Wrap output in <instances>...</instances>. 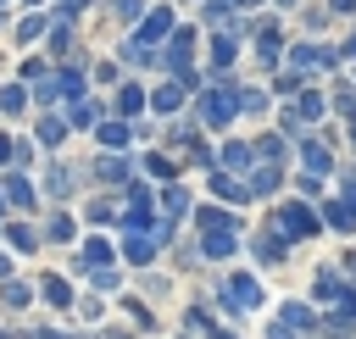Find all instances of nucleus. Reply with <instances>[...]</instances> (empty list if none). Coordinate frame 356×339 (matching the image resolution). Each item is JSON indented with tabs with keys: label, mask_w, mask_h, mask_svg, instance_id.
Here are the masks:
<instances>
[{
	"label": "nucleus",
	"mask_w": 356,
	"mask_h": 339,
	"mask_svg": "<svg viewBox=\"0 0 356 339\" xmlns=\"http://www.w3.org/2000/svg\"><path fill=\"white\" fill-rule=\"evenodd\" d=\"M278 233H284V239H295V233H317V217H312L306 206L289 200V206H278Z\"/></svg>",
	"instance_id": "nucleus-1"
},
{
	"label": "nucleus",
	"mask_w": 356,
	"mask_h": 339,
	"mask_svg": "<svg viewBox=\"0 0 356 339\" xmlns=\"http://www.w3.org/2000/svg\"><path fill=\"white\" fill-rule=\"evenodd\" d=\"M222 289H228V300H234V311H250V306H261V289H256V283H250L245 272H234V278H228Z\"/></svg>",
	"instance_id": "nucleus-2"
},
{
	"label": "nucleus",
	"mask_w": 356,
	"mask_h": 339,
	"mask_svg": "<svg viewBox=\"0 0 356 339\" xmlns=\"http://www.w3.org/2000/svg\"><path fill=\"white\" fill-rule=\"evenodd\" d=\"M250 250H256V261H267V267H273V261H284V233H256V239H250Z\"/></svg>",
	"instance_id": "nucleus-3"
},
{
	"label": "nucleus",
	"mask_w": 356,
	"mask_h": 339,
	"mask_svg": "<svg viewBox=\"0 0 356 339\" xmlns=\"http://www.w3.org/2000/svg\"><path fill=\"white\" fill-rule=\"evenodd\" d=\"M234 117V94H206V122H228Z\"/></svg>",
	"instance_id": "nucleus-4"
},
{
	"label": "nucleus",
	"mask_w": 356,
	"mask_h": 339,
	"mask_svg": "<svg viewBox=\"0 0 356 339\" xmlns=\"http://www.w3.org/2000/svg\"><path fill=\"white\" fill-rule=\"evenodd\" d=\"M33 133H39V144H61V139H67V122H61V117H39Z\"/></svg>",
	"instance_id": "nucleus-5"
},
{
	"label": "nucleus",
	"mask_w": 356,
	"mask_h": 339,
	"mask_svg": "<svg viewBox=\"0 0 356 339\" xmlns=\"http://www.w3.org/2000/svg\"><path fill=\"white\" fill-rule=\"evenodd\" d=\"M167 22H172L167 11H150V17H145V28H139V39H145V44H156V39L167 33Z\"/></svg>",
	"instance_id": "nucleus-6"
},
{
	"label": "nucleus",
	"mask_w": 356,
	"mask_h": 339,
	"mask_svg": "<svg viewBox=\"0 0 356 339\" xmlns=\"http://www.w3.org/2000/svg\"><path fill=\"white\" fill-rule=\"evenodd\" d=\"M106 261H111V245L106 239H89L83 245V267H106Z\"/></svg>",
	"instance_id": "nucleus-7"
},
{
	"label": "nucleus",
	"mask_w": 356,
	"mask_h": 339,
	"mask_svg": "<svg viewBox=\"0 0 356 339\" xmlns=\"http://www.w3.org/2000/svg\"><path fill=\"white\" fill-rule=\"evenodd\" d=\"M39 295H44V300H56V306H67V300H72L67 278H44V283H39Z\"/></svg>",
	"instance_id": "nucleus-8"
},
{
	"label": "nucleus",
	"mask_w": 356,
	"mask_h": 339,
	"mask_svg": "<svg viewBox=\"0 0 356 339\" xmlns=\"http://www.w3.org/2000/svg\"><path fill=\"white\" fill-rule=\"evenodd\" d=\"M95 178H100V183H117V178H122V161H117V156H100V161H95Z\"/></svg>",
	"instance_id": "nucleus-9"
},
{
	"label": "nucleus",
	"mask_w": 356,
	"mask_h": 339,
	"mask_svg": "<svg viewBox=\"0 0 356 339\" xmlns=\"http://www.w3.org/2000/svg\"><path fill=\"white\" fill-rule=\"evenodd\" d=\"M228 250H234V233H228V228H222V233H206V256H211V261L228 256Z\"/></svg>",
	"instance_id": "nucleus-10"
},
{
	"label": "nucleus",
	"mask_w": 356,
	"mask_h": 339,
	"mask_svg": "<svg viewBox=\"0 0 356 339\" xmlns=\"http://www.w3.org/2000/svg\"><path fill=\"white\" fill-rule=\"evenodd\" d=\"M100 144H111V150L128 144V122H106V128H100Z\"/></svg>",
	"instance_id": "nucleus-11"
},
{
	"label": "nucleus",
	"mask_w": 356,
	"mask_h": 339,
	"mask_svg": "<svg viewBox=\"0 0 356 339\" xmlns=\"http://www.w3.org/2000/svg\"><path fill=\"white\" fill-rule=\"evenodd\" d=\"M6 195H11L17 206H33V189H28V178H6Z\"/></svg>",
	"instance_id": "nucleus-12"
},
{
	"label": "nucleus",
	"mask_w": 356,
	"mask_h": 339,
	"mask_svg": "<svg viewBox=\"0 0 356 339\" xmlns=\"http://www.w3.org/2000/svg\"><path fill=\"white\" fill-rule=\"evenodd\" d=\"M145 167H150V178H172V172H178L172 156H145Z\"/></svg>",
	"instance_id": "nucleus-13"
},
{
	"label": "nucleus",
	"mask_w": 356,
	"mask_h": 339,
	"mask_svg": "<svg viewBox=\"0 0 356 339\" xmlns=\"http://www.w3.org/2000/svg\"><path fill=\"white\" fill-rule=\"evenodd\" d=\"M150 250H156V239H145V233H139V239H128V261H134V267H139Z\"/></svg>",
	"instance_id": "nucleus-14"
},
{
	"label": "nucleus",
	"mask_w": 356,
	"mask_h": 339,
	"mask_svg": "<svg viewBox=\"0 0 356 339\" xmlns=\"http://www.w3.org/2000/svg\"><path fill=\"white\" fill-rule=\"evenodd\" d=\"M39 33H44V17H22V28H17V39L28 44V39H39Z\"/></svg>",
	"instance_id": "nucleus-15"
},
{
	"label": "nucleus",
	"mask_w": 356,
	"mask_h": 339,
	"mask_svg": "<svg viewBox=\"0 0 356 339\" xmlns=\"http://www.w3.org/2000/svg\"><path fill=\"white\" fill-rule=\"evenodd\" d=\"M211 61L228 67V61H234V39H217V44H211Z\"/></svg>",
	"instance_id": "nucleus-16"
},
{
	"label": "nucleus",
	"mask_w": 356,
	"mask_h": 339,
	"mask_svg": "<svg viewBox=\"0 0 356 339\" xmlns=\"http://www.w3.org/2000/svg\"><path fill=\"white\" fill-rule=\"evenodd\" d=\"M117 106H122V111H139V106H145V89H122Z\"/></svg>",
	"instance_id": "nucleus-17"
},
{
	"label": "nucleus",
	"mask_w": 356,
	"mask_h": 339,
	"mask_svg": "<svg viewBox=\"0 0 356 339\" xmlns=\"http://www.w3.org/2000/svg\"><path fill=\"white\" fill-rule=\"evenodd\" d=\"M44 233H50V239H72V217H50Z\"/></svg>",
	"instance_id": "nucleus-18"
},
{
	"label": "nucleus",
	"mask_w": 356,
	"mask_h": 339,
	"mask_svg": "<svg viewBox=\"0 0 356 339\" xmlns=\"http://www.w3.org/2000/svg\"><path fill=\"white\" fill-rule=\"evenodd\" d=\"M122 306H128V317H134V322H139V328H156V317H150V311H145V306H139V300H122Z\"/></svg>",
	"instance_id": "nucleus-19"
},
{
	"label": "nucleus",
	"mask_w": 356,
	"mask_h": 339,
	"mask_svg": "<svg viewBox=\"0 0 356 339\" xmlns=\"http://www.w3.org/2000/svg\"><path fill=\"white\" fill-rule=\"evenodd\" d=\"M0 111H22V89H0Z\"/></svg>",
	"instance_id": "nucleus-20"
},
{
	"label": "nucleus",
	"mask_w": 356,
	"mask_h": 339,
	"mask_svg": "<svg viewBox=\"0 0 356 339\" xmlns=\"http://www.w3.org/2000/svg\"><path fill=\"white\" fill-rule=\"evenodd\" d=\"M323 111V94H300V117H317Z\"/></svg>",
	"instance_id": "nucleus-21"
},
{
	"label": "nucleus",
	"mask_w": 356,
	"mask_h": 339,
	"mask_svg": "<svg viewBox=\"0 0 356 339\" xmlns=\"http://www.w3.org/2000/svg\"><path fill=\"white\" fill-rule=\"evenodd\" d=\"M11 245H17V250H33V233H28L22 222H17V228H11Z\"/></svg>",
	"instance_id": "nucleus-22"
},
{
	"label": "nucleus",
	"mask_w": 356,
	"mask_h": 339,
	"mask_svg": "<svg viewBox=\"0 0 356 339\" xmlns=\"http://www.w3.org/2000/svg\"><path fill=\"white\" fill-rule=\"evenodd\" d=\"M0 295H6V306H22V300H28V289H22V283H6Z\"/></svg>",
	"instance_id": "nucleus-23"
},
{
	"label": "nucleus",
	"mask_w": 356,
	"mask_h": 339,
	"mask_svg": "<svg viewBox=\"0 0 356 339\" xmlns=\"http://www.w3.org/2000/svg\"><path fill=\"white\" fill-rule=\"evenodd\" d=\"M6 156H17V150H11V139H6V133H0V161H6Z\"/></svg>",
	"instance_id": "nucleus-24"
},
{
	"label": "nucleus",
	"mask_w": 356,
	"mask_h": 339,
	"mask_svg": "<svg viewBox=\"0 0 356 339\" xmlns=\"http://www.w3.org/2000/svg\"><path fill=\"white\" fill-rule=\"evenodd\" d=\"M6 272H11V261H6V256H0V278H6Z\"/></svg>",
	"instance_id": "nucleus-25"
},
{
	"label": "nucleus",
	"mask_w": 356,
	"mask_h": 339,
	"mask_svg": "<svg viewBox=\"0 0 356 339\" xmlns=\"http://www.w3.org/2000/svg\"><path fill=\"white\" fill-rule=\"evenodd\" d=\"M211 339H234V333H222V328H217V333H211Z\"/></svg>",
	"instance_id": "nucleus-26"
},
{
	"label": "nucleus",
	"mask_w": 356,
	"mask_h": 339,
	"mask_svg": "<svg viewBox=\"0 0 356 339\" xmlns=\"http://www.w3.org/2000/svg\"><path fill=\"white\" fill-rule=\"evenodd\" d=\"M273 339H289V333H284V328H273Z\"/></svg>",
	"instance_id": "nucleus-27"
},
{
	"label": "nucleus",
	"mask_w": 356,
	"mask_h": 339,
	"mask_svg": "<svg viewBox=\"0 0 356 339\" xmlns=\"http://www.w3.org/2000/svg\"><path fill=\"white\" fill-rule=\"evenodd\" d=\"M345 50H350V56H356V39H350V44H345Z\"/></svg>",
	"instance_id": "nucleus-28"
},
{
	"label": "nucleus",
	"mask_w": 356,
	"mask_h": 339,
	"mask_svg": "<svg viewBox=\"0 0 356 339\" xmlns=\"http://www.w3.org/2000/svg\"><path fill=\"white\" fill-rule=\"evenodd\" d=\"M278 6H289V0H278Z\"/></svg>",
	"instance_id": "nucleus-29"
},
{
	"label": "nucleus",
	"mask_w": 356,
	"mask_h": 339,
	"mask_svg": "<svg viewBox=\"0 0 356 339\" xmlns=\"http://www.w3.org/2000/svg\"><path fill=\"white\" fill-rule=\"evenodd\" d=\"M28 6H39V0H28Z\"/></svg>",
	"instance_id": "nucleus-30"
}]
</instances>
